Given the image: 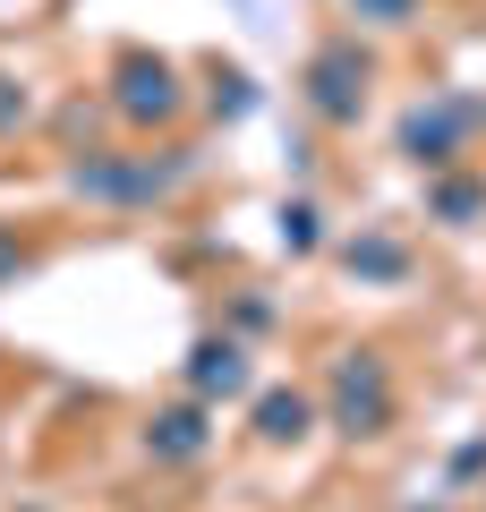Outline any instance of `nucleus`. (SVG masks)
Here are the masks:
<instances>
[{"mask_svg":"<svg viewBox=\"0 0 486 512\" xmlns=\"http://www.w3.org/2000/svg\"><path fill=\"white\" fill-rule=\"evenodd\" d=\"M384 419H393V384H384V367L367 350H350L333 367V427L342 436H384Z\"/></svg>","mask_w":486,"mask_h":512,"instance_id":"obj_1","label":"nucleus"},{"mask_svg":"<svg viewBox=\"0 0 486 512\" xmlns=\"http://www.w3.org/2000/svg\"><path fill=\"white\" fill-rule=\"evenodd\" d=\"M307 103L324 111V120H359L367 103V52L359 43H324L316 69H307Z\"/></svg>","mask_w":486,"mask_h":512,"instance_id":"obj_2","label":"nucleus"},{"mask_svg":"<svg viewBox=\"0 0 486 512\" xmlns=\"http://www.w3.org/2000/svg\"><path fill=\"white\" fill-rule=\"evenodd\" d=\"M180 180V163H77V188L86 197H111V205H145Z\"/></svg>","mask_w":486,"mask_h":512,"instance_id":"obj_3","label":"nucleus"},{"mask_svg":"<svg viewBox=\"0 0 486 512\" xmlns=\"http://www.w3.org/2000/svg\"><path fill=\"white\" fill-rule=\"evenodd\" d=\"M478 120V103H435V111H410L401 120V154L410 163H452V146H461V128Z\"/></svg>","mask_w":486,"mask_h":512,"instance_id":"obj_4","label":"nucleus"},{"mask_svg":"<svg viewBox=\"0 0 486 512\" xmlns=\"http://www.w3.org/2000/svg\"><path fill=\"white\" fill-rule=\"evenodd\" d=\"M120 111H128V120H171V111H180L171 69H162V60H128V69H120Z\"/></svg>","mask_w":486,"mask_h":512,"instance_id":"obj_5","label":"nucleus"},{"mask_svg":"<svg viewBox=\"0 0 486 512\" xmlns=\"http://www.w3.org/2000/svg\"><path fill=\"white\" fill-rule=\"evenodd\" d=\"M188 384H197V402H231V393H248V350H239V342H197Z\"/></svg>","mask_w":486,"mask_h":512,"instance_id":"obj_6","label":"nucleus"},{"mask_svg":"<svg viewBox=\"0 0 486 512\" xmlns=\"http://www.w3.org/2000/svg\"><path fill=\"white\" fill-rule=\"evenodd\" d=\"M205 436H214V427H205V410L180 402V410H162V419L145 427V453H154V461H197Z\"/></svg>","mask_w":486,"mask_h":512,"instance_id":"obj_7","label":"nucleus"},{"mask_svg":"<svg viewBox=\"0 0 486 512\" xmlns=\"http://www.w3.org/2000/svg\"><path fill=\"white\" fill-rule=\"evenodd\" d=\"M307 419H316L307 393H265V402H256V436H265V444H299Z\"/></svg>","mask_w":486,"mask_h":512,"instance_id":"obj_8","label":"nucleus"},{"mask_svg":"<svg viewBox=\"0 0 486 512\" xmlns=\"http://www.w3.org/2000/svg\"><path fill=\"white\" fill-rule=\"evenodd\" d=\"M350 274H367V282H401V274H410V256H401L393 239H350Z\"/></svg>","mask_w":486,"mask_h":512,"instance_id":"obj_9","label":"nucleus"},{"mask_svg":"<svg viewBox=\"0 0 486 512\" xmlns=\"http://www.w3.org/2000/svg\"><path fill=\"white\" fill-rule=\"evenodd\" d=\"M282 239L290 248H316V205H282Z\"/></svg>","mask_w":486,"mask_h":512,"instance_id":"obj_10","label":"nucleus"},{"mask_svg":"<svg viewBox=\"0 0 486 512\" xmlns=\"http://www.w3.org/2000/svg\"><path fill=\"white\" fill-rule=\"evenodd\" d=\"M359 18H384V26H401V18H418V0H350Z\"/></svg>","mask_w":486,"mask_h":512,"instance_id":"obj_11","label":"nucleus"},{"mask_svg":"<svg viewBox=\"0 0 486 512\" xmlns=\"http://www.w3.org/2000/svg\"><path fill=\"white\" fill-rule=\"evenodd\" d=\"M435 214H452V222H461V214H478V188H461V180H452V188H435Z\"/></svg>","mask_w":486,"mask_h":512,"instance_id":"obj_12","label":"nucleus"},{"mask_svg":"<svg viewBox=\"0 0 486 512\" xmlns=\"http://www.w3.org/2000/svg\"><path fill=\"white\" fill-rule=\"evenodd\" d=\"M9 274H18V239L0 231V282H9Z\"/></svg>","mask_w":486,"mask_h":512,"instance_id":"obj_13","label":"nucleus"},{"mask_svg":"<svg viewBox=\"0 0 486 512\" xmlns=\"http://www.w3.org/2000/svg\"><path fill=\"white\" fill-rule=\"evenodd\" d=\"M18 120V86H9V77H0V128Z\"/></svg>","mask_w":486,"mask_h":512,"instance_id":"obj_14","label":"nucleus"}]
</instances>
